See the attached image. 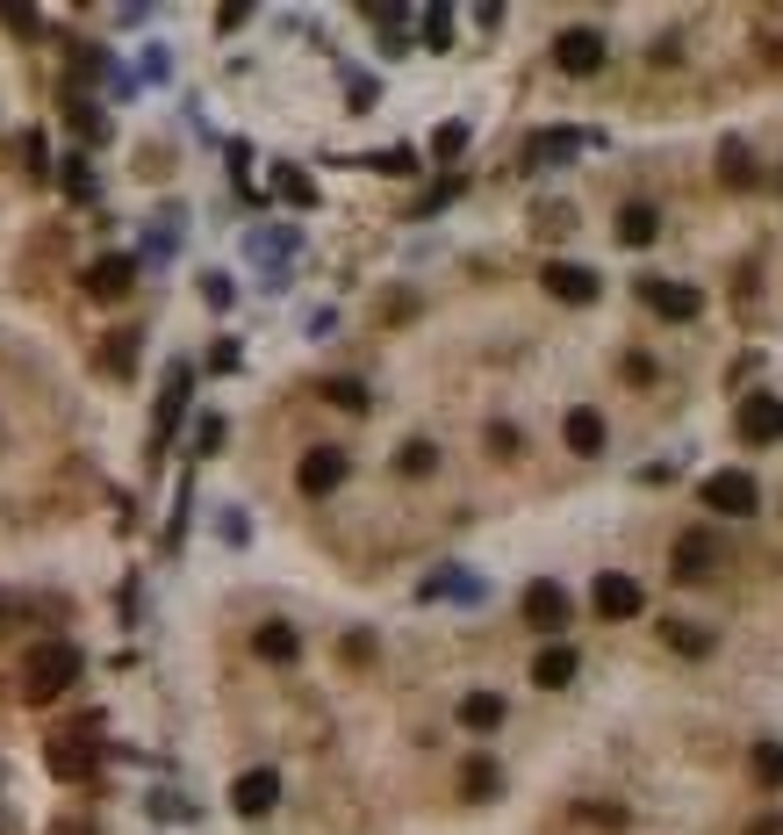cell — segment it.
<instances>
[{
	"instance_id": "cell-1",
	"label": "cell",
	"mask_w": 783,
	"mask_h": 835,
	"mask_svg": "<svg viewBox=\"0 0 783 835\" xmlns=\"http://www.w3.org/2000/svg\"><path fill=\"white\" fill-rule=\"evenodd\" d=\"M72 677H80V656H72L66 642H43V648H29V692H37V698L66 692Z\"/></svg>"
},
{
	"instance_id": "cell-2",
	"label": "cell",
	"mask_w": 783,
	"mask_h": 835,
	"mask_svg": "<svg viewBox=\"0 0 783 835\" xmlns=\"http://www.w3.org/2000/svg\"><path fill=\"white\" fill-rule=\"evenodd\" d=\"M704 505L726 511V519H747V511L762 505V490H755V476H741V468H719V476L704 483Z\"/></svg>"
},
{
	"instance_id": "cell-3",
	"label": "cell",
	"mask_w": 783,
	"mask_h": 835,
	"mask_svg": "<svg viewBox=\"0 0 783 835\" xmlns=\"http://www.w3.org/2000/svg\"><path fill=\"white\" fill-rule=\"evenodd\" d=\"M741 439H747V447H762V439H783V397L755 389V397L741 404Z\"/></svg>"
},
{
	"instance_id": "cell-4",
	"label": "cell",
	"mask_w": 783,
	"mask_h": 835,
	"mask_svg": "<svg viewBox=\"0 0 783 835\" xmlns=\"http://www.w3.org/2000/svg\"><path fill=\"white\" fill-rule=\"evenodd\" d=\"M554 58H561V72H596L604 66V37H596V29H568L554 43Z\"/></svg>"
},
{
	"instance_id": "cell-5",
	"label": "cell",
	"mask_w": 783,
	"mask_h": 835,
	"mask_svg": "<svg viewBox=\"0 0 783 835\" xmlns=\"http://www.w3.org/2000/svg\"><path fill=\"white\" fill-rule=\"evenodd\" d=\"M345 454H338V447H317L310 454V461H302V490H310V497H331L338 490V483H345Z\"/></svg>"
},
{
	"instance_id": "cell-6",
	"label": "cell",
	"mask_w": 783,
	"mask_h": 835,
	"mask_svg": "<svg viewBox=\"0 0 783 835\" xmlns=\"http://www.w3.org/2000/svg\"><path fill=\"white\" fill-rule=\"evenodd\" d=\"M640 605H648V598H640L633 576H596V613H604V619H633Z\"/></svg>"
},
{
	"instance_id": "cell-7",
	"label": "cell",
	"mask_w": 783,
	"mask_h": 835,
	"mask_svg": "<svg viewBox=\"0 0 783 835\" xmlns=\"http://www.w3.org/2000/svg\"><path fill=\"white\" fill-rule=\"evenodd\" d=\"M712 534H683L675 540V576H683V584H697V576H712Z\"/></svg>"
},
{
	"instance_id": "cell-8",
	"label": "cell",
	"mask_w": 783,
	"mask_h": 835,
	"mask_svg": "<svg viewBox=\"0 0 783 835\" xmlns=\"http://www.w3.org/2000/svg\"><path fill=\"white\" fill-rule=\"evenodd\" d=\"M648 310H662V317H675V325H683V317L704 310V296H697V288H662V281H648Z\"/></svg>"
},
{
	"instance_id": "cell-9",
	"label": "cell",
	"mask_w": 783,
	"mask_h": 835,
	"mask_svg": "<svg viewBox=\"0 0 783 835\" xmlns=\"http://www.w3.org/2000/svg\"><path fill=\"white\" fill-rule=\"evenodd\" d=\"M238 814H267L273 799H281V778H273V771H252V778H238Z\"/></svg>"
},
{
	"instance_id": "cell-10",
	"label": "cell",
	"mask_w": 783,
	"mask_h": 835,
	"mask_svg": "<svg viewBox=\"0 0 783 835\" xmlns=\"http://www.w3.org/2000/svg\"><path fill=\"white\" fill-rule=\"evenodd\" d=\"M546 288H554L561 302H590L596 296V275H590V267H546Z\"/></svg>"
},
{
	"instance_id": "cell-11",
	"label": "cell",
	"mask_w": 783,
	"mask_h": 835,
	"mask_svg": "<svg viewBox=\"0 0 783 835\" xmlns=\"http://www.w3.org/2000/svg\"><path fill=\"white\" fill-rule=\"evenodd\" d=\"M654 231H662V217H654L648 202H625L619 209V238H625V246H654Z\"/></svg>"
},
{
	"instance_id": "cell-12",
	"label": "cell",
	"mask_w": 783,
	"mask_h": 835,
	"mask_svg": "<svg viewBox=\"0 0 783 835\" xmlns=\"http://www.w3.org/2000/svg\"><path fill=\"white\" fill-rule=\"evenodd\" d=\"M568 447L575 454H604V418L582 404V411H568Z\"/></svg>"
},
{
	"instance_id": "cell-13",
	"label": "cell",
	"mask_w": 783,
	"mask_h": 835,
	"mask_svg": "<svg viewBox=\"0 0 783 835\" xmlns=\"http://www.w3.org/2000/svg\"><path fill=\"white\" fill-rule=\"evenodd\" d=\"M525 613H532V627H561V619H568V598H561L554 584H532V590H525Z\"/></svg>"
},
{
	"instance_id": "cell-14",
	"label": "cell",
	"mask_w": 783,
	"mask_h": 835,
	"mask_svg": "<svg viewBox=\"0 0 783 835\" xmlns=\"http://www.w3.org/2000/svg\"><path fill=\"white\" fill-rule=\"evenodd\" d=\"M532 677H540V685H546V692H561V685H568V677H575V648H546V656H540V663H532Z\"/></svg>"
},
{
	"instance_id": "cell-15",
	"label": "cell",
	"mask_w": 783,
	"mask_h": 835,
	"mask_svg": "<svg viewBox=\"0 0 783 835\" xmlns=\"http://www.w3.org/2000/svg\"><path fill=\"white\" fill-rule=\"evenodd\" d=\"M295 648H302V642L281 627V619H273V627H259V656H267V663H295Z\"/></svg>"
},
{
	"instance_id": "cell-16",
	"label": "cell",
	"mask_w": 783,
	"mask_h": 835,
	"mask_svg": "<svg viewBox=\"0 0 783 835\" xmlns=\"http://www.w3.org/2000/svg\"><path fill=\"white\" fill-rule=\"evenodd\" d=\"M130 275H137V260H101V267H94V296H122Z\"/></svg>"
},
{
	"instance_id": "cell-17",
	"label": "cell",
	"mask_w": 783,
	"mask_h": 835,
	"mask_svg": "<svg viewBox=\"0 0 783 835\" xmlns=\"http://www.w3.org/2000/svg\"><path fill=\"white\" fill-rule=\"evenodd\" d=\"M460 720H468V727H496V720H503V698H489V692L460 698Z\"/></svg>"
},
{
	"instance_id": "cell-18",
	"label": "cell",
	"mask_w": 783,
	"mask_h": 835,
	"mask_svg": "<svg viewBox=\"0 0 783 835\" xmlns=\"http://www.w3.org/2000/svg\"><path fill=\"white\" fill-rule=\"evenodd\" d=\"M324 397L338 404V411H367V389H360V382H331Z\"/></svg>"
},
{
	"instance_id": "cell-19",
	"label": "cell",
	"mask_w": 783,
	"mask_h": 835,
	"mask_svg": "<svg viewBox=\"0 0 783 835\" xmlns=\"http://www.w3.org/2000/svg\"><path fill=\"white\" fill-rule=\"evenodd\" d=\"M424 468H432V447H424V439H418V447H403V476H424Z\"/></svg>"
},
{
	"instance_id": "cell-20",
	"label": "cell",
	"mask_w": 783,
	"mask_h": 835,
	"mask_svg": "<svg viewBox=\"0 0 783 835\" xmlns=\"http://www.w3.org/2000/svg\"><path fill=\"white\" fill-rule=\"evenodd\" d=\"M66 166H72L66 188H72V195H94V173H87V159H66Z\"/></svg>"
},
{
	"instance_id": "cell-21",
	"label": "cell",
	"mask_w": 783,
	"mask_h": 835,
	"mask_svg": "<svg viewBox=\"0 0 783 835\" xmlns=\"http://www.w3.org/2000/svg\"><path fill=\"white\" fill-rule=\"evenodd\" d=\"M460 145H468V130H460V123H446V130H439V159H453Z\"/></svg>"
}]
</instances>
